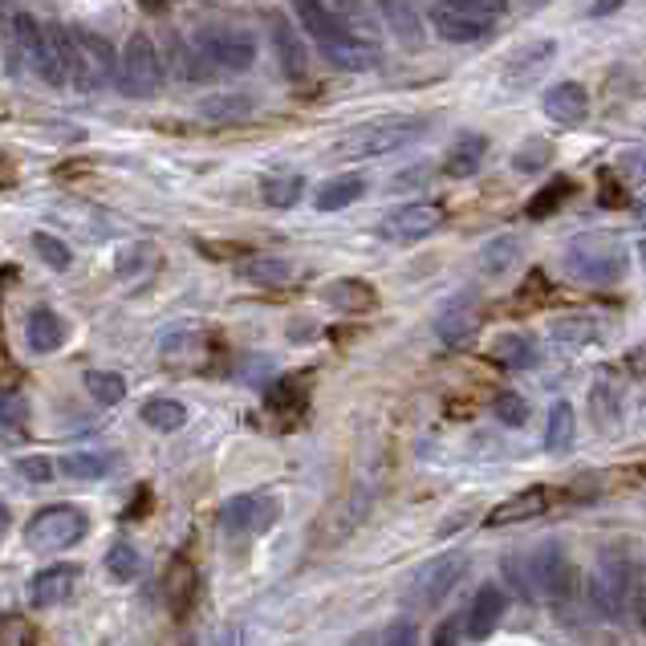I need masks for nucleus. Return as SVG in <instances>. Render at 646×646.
Instances as JSON below:
<instances>
[{
  "label": "nucleus",
  "instance_id": "obj_1",
  "mask_svg": "<svg viewBox=\"0 0 646 646\" xmlns=\"http://www.w3.org/2000/svg\"><path fill=\"white\" fill-rule=\"evenodd\" d=\"M504 573L529 602H541V597L545 602H570L573 590H577V570H573L561 541H541L529 553H517L512 561H504Z\"/></svg>",
  "mask_w": 646,
  "mask_h": 646
},
{
  "label": "nucleus",
  "instance_id": "obj_2",
  "mask_svg": "<svg viewBox=\"0 0 646 646\" xmlns=\"http://www.w3.org/2000/svg\"><path fill=\"white\" fill-rule=\"evenodd\" d=\"M293 9H298L305 33L317 41V50H322L337 70L358 74V70H371L374 65L371 41H362L354 29H346V21H342L334 9H325L322 0H293Z\"/></svg>",
  "mask_w": 646,
  "mask_h": 646
},
{
  "label": "nucleus",
  "instance_id": "obj_3",
  "mask_svg": "<svg viewBox=\"0 0 646 646\" xmlns=\"http://www.w3.org/2000/svg\"><path fill=\"white\" fill-rule=\"evenodd\" d=\"M565 273L590 285H614L626 273V244L614 232H582L561 252Z\"/></svg>",
  "mask_w": 646,
  "mask_h": 646
},
{
  "label": "nucleus",
  "instance_id": "obj_4",
  "mask_svg": "<svg viewBox=\"0 0 646 646\" xmlns=\"http://www.w3.org/2000/svg\"><path fill=\"white\" fill-rule=\"evenodd\" d=\"M427 131V118L419 114H395V118H378V123H366L358 131H350L342 143H337V155L342 159H383L390 150L407 147Z\"/></svg>",
  "mask_w": 646,
  "mask_h": 646
},
{
  "label": "nucleus",
  "instance_id": "obj_5",
  "mask_svg": "<svg viewBox=\"0 0 646 646\" xmlns=\"http://www.w3.org/2000/svg\"><path fill=\"white\" fill-rule=\"evenodd\" d=\"M634 561L626 558V549H606L602 558H597V570L590 577V602L602 618L618 622L634 602Z\"/></svg>",
  "mask_w": 646,
  "mask_h": 646
},
{
  "label": "nucleus",
  "instance_id": "obj_6",
  "mask_svg": "<svg viewBox=\"0 0 646 646\" xmlns=\"http://www.w3.org/2000/svg\"><path fill=\"white\" fill-rule=\"evenodd\" d=\"M114 82L126 98H150L155 90L163 86V65L159 50L147 33H131L118 50V70H114Z\"/></svg>",
  "mask_w": 646,
  "mask_h": 646
},
{
  "label": "nucleus",
  "instance_id": "obj_7",
  "mask_svg": "<svg viewBox=\"0 0 646 646\" xmlns=\"http://www.w3.org/2000/svg\"><path fill=\"white\" fill-rule=\"evenodd\" d=\"M90 533V517L74 504H50L25 524V541L38 553H62Z\"/></svg>",
  "mask_w": 646,
  "mask_h": 646
},
{
  "label": "nucleus",
  "instance_id": "obj_8",
  "mask_svg": "<svg viewBox=\"0 0 646 646\" xmlns=\"http://www.w3.org/2000/svg\"><path fill=\"white\" fill-rule=\"evenodd\" d=\"M463 565H468L463 553H439V558H431L419 573H415V582H410V602L419 609L444 606V597H448L451 590H456V582H460Z\"/></svg>",
  "mask_w": 646,
  "mask_h": 646
},
{
  "label": "nucleus",
  "instance_id": "obj_9",
  "mask_svg": "<svg viewBox=\"0 0 646 646\" xmlns=\"http://www.w3.org/2000/svg\"><path fill=\"white\" fill-rule=\"evenodd\" d=\"M439 225H444V208L439 204H431V199H410V204L395 208L378 225V237L390 240V244H415V240L431 237Z\"/></svg>",
  "mask_w": 646,
  "mask_h": 646
},
{
  "label": "nucleus",
  "instance_id": "obj_10",
  "mask_svg": "<svg viewBox=\"0 0 646 646\" xmlns=\"http://www.w3.org/2000/svg\"><path fill=\"white\" fill-rule=\"evenodd\" d=\"M277 517H281V504L273 497H232L220 509V524H225V533H237V536H252V533H264V529H273Z\"/></svg>",
  "mask_w": 646,
  "mask_h": 646
},
{
  "label": "nucleus",
  "instance_id": "obj_11",
  "mask_svg": "<svg viewBox=\"0 0 646 646\" xmlns=\"http://www.w3.org/2000/svg\"><path fill=\"white\" fill-rule=\"evenodd\" d=\"M431 25H436L439 38L451 41V45H476V41L492 38V17L460 13V9H448V4L431 9Z\"/></svg>",
  "mask_w": 646,
  "mask_h": 646
},
{
  "label": "nucleus",
  "instance_id": "obj_12",
  "mask_svg": "<svg viewBox=\"0 0 646 646\" xmlns=\"http://www.w3.org/2000/svg\"><path fill=\"white\" fill-rule=\"evenodd\" d=\"M476 325H480V313H476V298L472 293H456V298L439 310L436 317V334L439 342L448 350H460L468 337L476 334Z\"/></svg>",
  "mask_w": 646,
  "mask_h": 646
},
{
  "label": "nucleus",
  "instance_id": "obj_13",
  "mask_svg": "<svg viewBox=\"0 0 646 646\" xmlns=\"http://www.w3.org/2000/svg\"><path fill=\"white\" fill-rule=\"evenodd\" d=\"M204 50H208L216 74H244V70L257 62V45H252L249 38H237V33L204 38Z\"/></svg>",
  "mask_w": 646,
  "mask_h": 646
},
{
  "label": "nucleus",
  "instance_id": "obj_14",
  "mask_svg": "<svg viewBox=\"0 0 646 646\" xmlns=\"http://www.w3.org/2000/svg\"><path fill=\"white\" fill-rule=\"evenodd\" d=\"M553 53H558V45H553L549 38L521 45V50L509 53V62H504V82H512V86H529V82L553 62Z\"/></svg>",
  "mask_w": 646,
  "mask_h": 646
},
{
  "label": "nucleus",
  "instance_id": "obj_15",
  "mask_svg": "<svg viewBox=\"0 0 646 646\" xmlns=\"http://www.w3.org/2000/svg\"><path fill=\"white\" fill-rule=\"evenodd\" d=\"M77 585V570L74 565H50V570H41L33 582H29V602L41 609L50 606H62L65 597L74 594Z\"/></svg>",
  "mask_w": 646,
  "mask_h": 646
},
{
  "label": "nucleus",
  "instance_id": "obj_16",
  "mask_svg": "<svg viewBox=\"0 0 646 646\" xmlns=\"http://www.w3.org/2000/svg\"><path fill=\"white\" fill-rule=\"evenodd\" d=\"M545 114L561 126H577L590 114V94L577 82H558L553 90H545Z\"/></svg>",
  "mask_w": 646,
  "mask_h": 646
},
{
  "label": "nucleus",
  "instance_id": "obj_17",
  "mask_svg": "<svg viewBox=\"0 0 646 646\" xmlns=\"http://www.w3.org/2000/svg\"><path fill=\"white\" fill-rule=\"evenodd\" d=\"M167 65H171V74L179 82H208V77H216V65H211L204 41H171Z\"/></svg>",
  "mask_w": 646,
  "mask_h": 646
},
{
  "label": "nucleus",
  "instance_id": "obj_18",
  "mask_svg": "<svg viewBox=\"0 0 646 646\" xmlns=\"http://www.w3.org/2000/svg\"><path fill=\"white\" fill-rule=\"evenodd\" d=\"M504 609H509V597L500 594V585H485V590L476 594L472 606H468V618H463L468 638H488V634L500 626Z\"/></svg>",
  "mask_w": 646,
  "mask_h": 646
},
{
  "label": "nucleus",
  "instance_id": "obj_19",
  "mask_svg": "<svg viewBox=\"0 0 646 646\" xmlns=\"http://www.w3.org/2000/svg\"><path fill=\"white\" fill-rule=\"evenodd\" d=\"M549 334L553 342L570 350H582V346H594L597 337L606 334V322L602 317H590V313H570V317H558V322L549 325Z\"/></svg>",
  "mask_w": 646,
  "mask_h": 646
},
{
  "label": "nucleus",
  "instance_id": "obj_20",
  "mask_svg": "<svg viewBox=\"0 0 646 646\" xmlns=\"http://www.w3.org/2000/svg\"><path fill=\"white\" fill-rule=\"evenodd\" d=\"M485 155H488L485 135H460L448 147V155H444V175H451V179H468V175H476V167L485 163Z\"/></svg>",
  "mask_w": 646,
  "mask_h": 646
},
{
  "label": "nucleus",
  "instance_id": "obj_21",
  "mask_svg": "<svg viewBox=\"0 0 646 646\" xmlns=\"http://www.w3.org/2000/svg\"><path fill=\"white\" fill-rule=\"evenodd\" d=\"M159 269V249L150 240H138V244H126L114 257V273L118 281H147L150 273Z\"/></svg>",
  "mask_w": 646,
  "mask_h": 646
},
{
  "label": "nucleus",
  "instance_id": "obj_22",
  "mask_svg": "<svg viewBox=\"0 0 646 646\" xmlns=\"http://www.w3.org/2000/svg\"><path fill=\"white\" fill-rule=\"evenodd\" d=\"M25 337H29V350L53 354V350L65 346V322L53 310H33L25 322Z\"/></svg>",
  "mask_w": 646,
  "mask_h": 646
},
{
  "label": "nucleus",
  "instance_id": "obj_23",
  "mask_svg": "<svg viewBox=\"0 0 646 646\" xmlns=\"http://www.w3.org/2000/svg\"><path fill=\"white\" fill-rule=\"evenodd\" d=\"M273 38H277V58H281V70H285V77L301 82V77H305V65H310V62H305V45H301L298 29L277 17V21H273Z\"/></svg>",
  "mask_w": 646,
  "mask_h": 646
},
{
  "label": "nucleus",
  "instance_id": "obj_24",
  "mask_svg": "<svg viewBox=\"0 0 646 646\" xmlns=\"http://www.w3.org/2000/svg\"><path fill=\"white\" fill-rule=\"evenodd\" d=\"M549 509V492L545 488H524V492H517L512 500H504L492 517H488V524H517V521H529V517H536V512Z\"/></svg>",
  "mask_w": 646,
  "mask_h": 646
},
{
  "label": "nucleus",
  "instance_id": "obj_25",
  "mask_svg": "<svg viewBox=\"0 0 646 646\" xmlns=\"http://www.w3.org/2000/svg\"><path fill=\"white\" fill-rule=\"evenodd\" d=\"M362 191H366V184H362L358 175H337V179L317 187L313 204H317V211H342V208H350L354 199H362Z\"/></svg>",
  "mask_w": 646,
  "mask_h": 646
},
{
  "label": "nucleus",
  "instance_id": "obj_26",
  "mask_svg": "<svg viewBox=\"0 0 646 646\" xmlns=\"http://www.w3.org/2000/svg\"><path fill=\"white\" fill-rule=\"evenodd\" d=\"M240 277L252 281V285H264V289H281L293 281V264L281 261V257H252V261L240 264Z\"/></svg>",
  "mask_w": 646,
  "mask_h": 646
},
{
  "label": "nucleus",
  "instance_id": "obj_27",
  "mask_svg": "<svg viewBox=\"0 0 646 646\" xmlns=\"http://www.w3.org/2000/svg\"><path fill=\"white\" fill-rule=\"evenodd\" d=\"M138 415H143L147 427H155V431H163V436H171V431H179V427L187 423V407L179 403V398H147Z\"/></svg>",
  "mask_w": 646,
  "mask_h": 646
},
{
  "label": "nucleus",
  "instance_id": "obj_28",
  "mask_svg": "<svg viewBox=\"0 0 646 646\" xmlns=\"http://www.w3.org/2000/svg\"><path fill=\"white\" fill-rule=\"evenodd\" d=\"M334 310H346V313H366L374 305V289L366 281H334V285H325L322 293Z\"/></svg>",
  "mask_w": 646,
  "mask_h": 646
},
{
  "label": "nucleus",
  "instance_id": "obj_29",
  "mask_svg": "<svg viewBox=\"0 0 646 646\" xmlns=\"http://www.w3.org/2000/svg\"><path fill=\"white\" fill-rule=\"evenodd\" d=\"M492 358L500 366H509V371H524L536 358V342L529 334H500L497 346H492Z\"/></svg>",
  "mask_w": 646,
  "mask_h": 646
},
{
  "label": "nucleus",
  "instance_id": "obj_30",
  "mask_svg": "<svg viewBox=\"0 0 646 646\" xmlns=\"http://www.w3.org/2000/svg\"><path fill=\"white\" fill-rule=\"evenodd\" d=\"M517 261H521V240H517V237H497V240H488L485 249H480V269H485L488 277H500L504 269H512Z\"/></svg>",
  "mask_w": 646,
  "mask_h": 646
},
{
  "label": "nucleus",
  "instance_id": "obj_31",
  "mask_svg": "<svg viewBox=\"0 0 646 646\" xmlns=\"http://www.w3.org/2000/svg\"><path fill=\"white\" fill-rule=\"evenodd\" d=\"M199 114L208 123H244L252 114V98H244V94H216V98L199 106Z\"/></svg>",
  "mask_w": 646,
  "mask_h": 646
},
{
  "label": "nucleus",
  "instance_id": "obj_32",
  "mask_svg": "<svg viewBox=\"0 0 646 646\" xmlns=\"http://www.w3.org/2000/svg\"><path fill=\"white\" fill-rule=\"evenodd\" d=\"M573 431H577L573 407L570 403H553V407H549V423H545V448L549 451H565L573 444Z\"/></svg>",
  "mask_w": 646,
  "mask_h": 646
},
{
  "label": "nucleus",
  "instance_id": "obj_33",
  "mask_svg": "<svg viewBox=\"0 0 646 646\" xmlns=\"http://www.w3.org/2000/svg\"><path fill=\"white\" fill-rule=\"evenodd\" d=\"M29 427V407L25 398L13 390H0V439H21Z\"/></svg>",
  "mask_w": 646,
  "mask_h": 646
},
{
  "label": "nucleus",
  "instance_id": "obj_34",
  "mask_svg": "<svg viewBox=\"0 0 646 646\" xmlns=\"http://www.w3.org/2000/svg\"><path fill=\"white\" fill-rule=\"evenodd\" d=\"M301 191H305L301 175H269L261 184V199L269 208H293L301 199Z\"/></svg>",
  "mask_w": 646,
  "mask_h": 646
},
{
  "label": "nucleus",
  "instance_id": "obj_35",
  "mask_svg": "<svg viewBox=\"0 0 646 646\" xmlns=\"http://www.w3.org/2000/svg\"><path fill=\"white\" fill-rule=\"evenodd\" d=\"M570 196H573V184H570V179H553V184L541 187V191H536V196L529 199L524 216H529V220H545V216H553V211H558Z\"/></svg>",
  "mask_w": 646,
  "mask_h": 646
},
{
  "label": "nucleus",
  "instance_id": "obj_36",
  "mask_svg": "<svg viewBox=\"0 0 646 646\" xmlns=\"http://www.w3.org/2000/svg\"><path fill=\"white\" fill-rule=\"evenodd\" d=\"M86 390L94 403H102V407H114V403H123L126 398V378L114 371H90L86 374Z\"/></svg>",
  "mask_w": 646,
  "mask_h": 646
},
{
  "label": "nucleus",
  "instance_id": "obj_37",
  "mask_svg": "<svg viewBox=\"0 0 646 646\" xmlns=\"http://www.w3.org/2000/svg\"><path fill=\"white\" fill-rule=\"evenodd\" d=\"M106 573H114V582H135L138 577V553L126 541H114L106 549Z\"/></svg>",
  "mask_w": 646,
  "mask_h": 646
},
{
  "label": "nucleus",
  "instance_id": "obj_38",
  "mask_svg": "<svg viewBox=\"0 0 646 646\" xmlns=\"http://www.w3.org/2000/svg\"><path fill=\"white\" fill-rule=\"evenodd\" d=\"M386 21L395 25V33L403 41H419V17H415V9L410 4H403V0H386Z\"/></svg>",
  "mask_w": 646,
  "mask_h": 646
},
{
  "label": "nucleus",
  "instance_id": "obj_39",
  "mask_svg": "<svg viewBox=\"0 0 646 646\" xmlns=\"http://www.w3.org/2000/svg\"><path fill=\"white\" fill-rule=\"evenodd\" d=\"M33 249H38V257L50 264V269H70V261H74L70 244L58 240V237H50V232H38V237H33Z\"/></svg>",
  "mask_w": 646,
  "mask_h": 646
},
{
  "label": "nucleus",
  "instance_id": "obj_40",
  "mask_svg": "<svg viewBox=\"0 0 646 646\" xmlns=\"http://www.w3.org/2000/svg\"><path fill=\"white\" fill-rule=\"evenodd\" d=\"M590 407H594L597 423H614L618 419V386L594 383V390H590Z\"/></svg>",
  "mask_w": 646,
  "mask_h": 646
},
{
  "label": "nucleus",
  "instance_id": "obj_41",
  "mask_svg": "<svg viewBox=\"0 0 646 646\" xmlns=\"http://www.w3.org/2000/svg\"><path fill=\"white\" fill-rule=\"evenodd\" d=\"M62 468L70 476H77V480H98V476L111 472V460H106V456H86V451H77V456H65Z\"/></svg>",
  "mask_w": 646,
  "mask_h": 646
},
{
  "label": "nucleus",
  "instance_id": "obj_42",
  "mask_svg": "<svg viewBox=\"0 0 646 646\" xmlns=\"http://www.w3.org/2000/svg\"><path fill=\"white\" fill-rule=\"evenodd\" d=\"M0 646H38V634H33L25 618L0 614Z\"/></svg>",
  "mask_w": 646,
  "mask_h": 646
},
{
  "label": "nucleus",
  "instance_id": "obj_43",
  "mask_svg": "<svg viewBox=\"0 0 646 646\" xmlns=\"http://www.w3.org/2000/svg\"><path fill=\"white\" fill-rule=\"evenodd\" d=\"M549 163V143H541V138H529L517 155H512V167L517 171H524V175H533V171H541Z\"/></svg>",
  "mask_w": 646,
  "mask_h": 646
},
{
  "label": "nucleus",
  "instance_id": "obj_44",
  "mask_svg": "<svg viewBox=\"0 0 646 646\" xmlns=\"http://www.w3.org/2000/svg\"><path fill=\"white\" fill-rule=\"evenodd\" d=\"M492 410H497V419L509 423V427H524V423H529V403H524L521 395H500L497 403H492Z\"/></svg>",
  "mask_w": 646,
  "mask_h": 646
},
{
  "label": "nucleus",
  "instance_id": "obj_45",
  "mask_svg": "<svg viewBox=\"0 0 646 646\" xmlns=\"http://www.w3.org/2000/svg\"><path fill=\"white\" fill-rule=\"evenodd\" d=\"M618 171L631 179V184H646V143L643 147H631V150H622V159H618Z\"/></svg>",
  "mask_w": 646,
  "mask_h": 646
},
{
  "label": "nucleus",
  "instance_id": "obj_46",
  "mask_svg": "<svg viewBox=\"0 0 646 646\" xmlns=\"http://www.w3.org/2000/svg\"><path fill=\"white\" fill-rule=\"evenodd\" d=\"M378 646H419V631H415V622L410 618L390 622V626L383 631V643Z\"/></svg>",
  "mask_w": 646,
  "mask_h": 646
},
{
  "label": "nucleus",
  "instance_id": "obj_47",
  "mask_svg": "<svg viewBox=\"0 0 646 646\" xmlns=\"http://www.w3.org/2000/svg\"><path fill=\"white\" fill-rule=\"evenodd\" d=\"M17 472L25 476V480H33V485H45V480H53V460H45V456H25V460H17Z\"/></svg>",
  "mask_w": 646,
  "mask_h": 646
},
{
  "label": "nucleus",
  "instance_id": "obj_48",
  "mask_svg": "<svg viewBox=\"0 0 646 646\" xmlns=\"http://www.w3.org/2000/svg\"><path fill=\"white\" fill-rule=\"evenodd\" d=\"M448 9H460V13H480V17H497L504 9V0H444Z\"/></svg>",
  "mask_w": 646,
  "mask_h": 646
},
{
  "label": "nucleus",
  "instance_id": "obj_49",
  "mask_svg": "<svg viewBox=\"0 0 646 646\" xmlns=\"http://www.w3.org/2000/svg\"><path fill=\"white\" fill-rule=\"evenodd\" d=\"M631 606H634V614H638V622L646 626V573L643 577H634V602Z\"/></svg>",
  "mask_w": 646,
  "mask_h": 646
},
{
  "label": "nucleus",
  "instance_id": "obj_50",
  "mask_svg": "<svg viewBox=\"0 0 646 646\" xmlns=\"http://www.w3.org/2000/svg\"><path fill=\"white\" fill-rule=\"evenodd\" d=\"M456 631H460L456 622H444V626L436 631V646H456Z\"/></svg>",
  "mask_w": 646,
  "mask_h": 646
},
{
  "label": "nucleus",
  "instance_id": "obj_51",
  "mask_svg": "<svg viewBox=\"0 0 646 646\" xmlns=\"http://www.w3.org/2000/svg\"><path fill=\"white\" fill-rule=\"evenodd\" d=\"M622 0H594V17H606V13H614L618 9Z\"/></svg>",
  "mask_w": 646,
  "mask_h": 646
},
{
  "label": "nucleus",
  "instance_id": "obj_52",
  "mask_svg": "<svg viewBox=\"0 0 646 646\" xmlns=\"http://www.w3.org/2000/svg\"><path fill=\"white\" fill-rule=\"evenodd\" d=\"M211 646H240V634H237V631H225V634H220V638H216V643H211Z\"/></svg>",
  "mask_w": 646,
  "mask_h": 646
},
{
  "label": "nucleus",
  "instance_id": "obj_53",
  "mask_svg": "<svg viewBox=\"0 0 646 646\" xmlns=\"http://www.w3.org/2000/svg\"><path fill=\"white\" fill-rule=\"evenodd\" d=\"M9 533V504H0V536Z\"/></svg>",
  "mask_w": 646,
  "mask_h": 646
},
{
  "label": "nucleus",
  "instance_id": "obj_54",
  "mask_svg": "<svg viewBox=\"0 0 646 646\" xmlns=\"http://www.w3.org/2000/svg\"><path fill=\"white\" fill-rule=\"evenodd\" d=\"M350 646H378V638H371V634H358V638H354Z\"/></svg>",
  "mask_w": 646,
  "mask_h": 646
},
{
  "label": "nucleus",
  "instance_id": "obj_55",
  "mask_svg": "<svg viewBox=\"0 0 646 646\" xmlns=\"http://www.w3.org/2000/svg\"><path fill=\"white\" fill-rule=\"evenodd\" d=\"M138 4H143V9H150V13H159L167 0H138Z\"/></svg>",
  "mask_w": 646,
  "mask_h": 646
},
{
  "label": "nucleus",
  "instance_id": "obj_56",
  "mask_svg": "<svg viewBox=\"0 0 646 646\" xmlns=\"http://www.w3.org/2000/svg\"><path fill=\"white\" fill-rule=\"evenodd\" d=\"M638 257H643V269H646V240L638 244Z\"/></svg>",
  "mask_w": 646,
  "mask_h": 646
},
{
  "label": "nucleus",
  "instance_id": "obj_57",
  "mask_svg": "<svg viewBox=\"0 0 646 646\" xmlns=\"http://www.w3.org/2000/svg\"><path fill=\"white\" fill-rule=\"evenodd\" d=\"M638 216H643V220H646V204H643V208H638Z\"/></svg>",
  "mask_w": 646,
  "mask_h": 646
}]
</instances>
